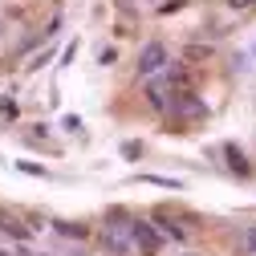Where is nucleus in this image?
I'll return each instance as SVG.
<instances>
[{"instance_id":"dca6fc26","label":"nucleus","mask_w":256,"mask_h":256,"mask_svg":"<svg viewBox=\"0 0 256 256\" xmlns=\"http://www.w3.org/2000/svg\"><path fill=\"white\" fill-rule=\"evenodd\" d=\"M208 53H212L208 45H191V49H187V61H204Z\"/></svg>"},{"instance_id":"5701e85b","label":"nucleus","mask_w":256,"mask_h":256,"mask_svg":"<svg viewBox=\"0 0 256 256\" xmlns=\"http://www.w3.org/2000/svg\"><path fill=\"white\" fill-rule=\"evenodd\" d=\"M248 252L256 256V228H248Z\"/></svg>"},{"instance_id":"2eb2a0df","label":"nucleus","mask_w":256,"mask_h":256,"mask_svg":"<svg viewBox=\"0 0 256 256\" xmlns=\"http://www.w3.org/2000/svg\"><path fill=\"white\" fill-rule=\"evenodd\" d=\"M106 224H130V216H126L122 208H110V212H106Z\"/></svg>"},{"instance_id":"9d476101","label":"nucleus","mask_w":256,"mask_h":256,"mask_svg":"<svg viewBox=\"0 0 256 256\" xmlns=\"http://www.w3.org/2000/svg\"><path fill=\"white\" fill-rule=\"evenodd\" d=\"M154 224H158V236H171V240H183V228L167 220V212H154Z\"/></svg>"},{"instance_id":"f257e3e1","label":"nucleus","mask_w":256,"mask_h":256,"mask_svg":"<svg viewBox=\"0 0 256 256\" xmlns=\"http://www.w3.org/2000/svg\"><path fill=\"white\" fill-rule=\"evenodd\" d=\"M126 240H130V248H138L146 256H154L158 248H163V236H158V228L150 220H130L126 224Z\"/></svg>"},{"instance_id":"39448f33","label":"nucleus","mask_w":256,"mask_h":256,"mask_svg":"<svg viewBox=\"0 0 256 256\" xmlns=\"http://www.w3.org/2000/svg\"><path fill=\"white\" fill-rule=\"evenodd\" d=\"M0 232H4L8 240H16V244H28V240H33V228H24V224H20L12 212H4V208H0Z\"/></svg>"},{"instance_id":"9b49d317","label":"nucleus","mask_w":256,"mask_h":256,"mask_svg":"<svg viewBox=\"0 0 256 256\" xmlns=\"http://www.w3.org/2000/svg\"><path fill=\"white\" fill-rule=\"evenodd\" d=\"M138 183H150V187H171V191H183L179 179H167V175H138Z\"/></svg>"},{"instance_id":"393cba45","label":"nucleus","mask_w":256,"mask_h":256,"mask_svg":"<svg viewBox=\"0 0 256 256\" xmlns=\"http://www.w3.org/2000/svg\"><path fill=\"white\" fill-rule=\"evenodd\" d=\"M0 256H12V252H8V248H0Z\"/></svg>"},{"instance_id":"6e6552de","label":"nucleus","mask_w":256,"mask_h":256,"mask_svg":"<svg viewBox=\"0 0 256 256\" xmlns=\"http://www.w3.org/2000/svg\"><path fill=\"white\" fill-rule=\"evenodd\" d=\"M167 86H171V94H175V90H191L187 66H171V61H167Z\"/></svg>"},{"instance_id":"aec40b11","label":"nucleus","mask_w":256,"mask_h":256,"mask_svg":"<svg viewBox=\"0 0 256 256\" xmlns=\"http://www.w3.org/2000/svg\"><path fill=\"white\" fill-rule=\"evenodd\" d=\"M61 126H66V130H82V118H78V114H66V118H61Z\"/></svg>"},{"instance_id":"0eeeda50","label":"nucleus","mask_w":256,"mask_h":256,"mask_svg":"<svg viewBox=\"0 0 256 256\" xmlns=\"http://www.w3.org/2000/svg\"><path fill=\"white\" fill-rule=\"evenodd\" d=\"M53 232H57L61 240H86V236H90L86 224H74V220H53Z\"/></svg>"},{"instance_id":"a878e982","label":"nucleus","mask_w":256,"mask_h":256,"mask_svg":"<svg viewBox=\"0 0 256 256\" xmlns=\"http://www.w3.org/2000/svg\"><path fill=\"white\" fill-rule=\"evenodd\" d=\"M183 256H196V252H183Z\"/></svg>"},{"instance_id":"f3484780","label":"nucleus","mask_w":256,"mask_h":256,"mask_svg":"<svg viewBox=\"0 0 256 256\" xmlns=\"http://www.w3.org/2000/svg\"><path fill=\"white\" fill-rule=\"evenodd\" d=\"M224 4H228V8H232V12H248V8H252V4H256V0H224Z\"/></svg>"},{"instance_id":"ddd939ff","label":"nucleus","mask_w":256,"mask_h":256,"mask_svg":"<svg viewBox=\"0 0 256 256\" xmlns=\"http://www.w3.org/2000/svg\"><path fill=\"white\" fill-rule=\"evenodd\" d=\"M138 154H142V142H122V158L126 163H134Z\"/></svg>"},{"instance_id":"b1692460","label":"nucleus","mask_w":256,"mask_h":256,"mask_svg":"<svg viewBox=\"0 0 256 256\" xmlns=\"http://www.w3.org/2000/svg\"><path fill=\"white\" fill-rule=\"evenodd\" d=\"M4 33H8V24H4V20H0V37H4Z\"/></svg>"},{"instance_id":"4468645a","label":"nucleus","mask_w":256,"mask_h":256,"mask_svg":"<svg viewBox=\"0 0 256 256\" xmlns=\"http://www.w3.org/2000/svg\"><path fill=\"white\" fill-rule=\"evenodd\" d=\"M16 110H20V106H16L12 98H4V102H0V118H4V122H12V118H16Z\"/></svg>"},{"instance_id":"6ab92c4d","label":"nucleus","mask_w":256,"mask_h":256,"mask_svg":"<svg viewBox=\"0 0 256 256\" xmlns=\"http://www.w3.org/2000/svg\"><path fill=\"white\" fill-rule=\"evenodd\" d=\"M12 256H49V252H37L33 244H16V252H12Z\"/></svg>"},{"instance_id":"1a4fd4ad","label":"nucleus","mask_w":256,"mask_h":256,"mask_svg":"<svg viewBox=\"0 0 256 256\" xmlns=\"http://www.w3.org/2000/svg\"><path fill=\"white\" fill-rule=\"evenodd\" d=\"M146 102L154 110H167V94H163V82H146Z\"/></svg>"},{"instance_id":"f03ea898","label":"nucleus","mask_w":256,"mask_h":256,"mask_svg":"<svg viewBox=\"0 0 256 256\" xmlns=\"http://www.w3.org/2000/svg\"><path fill=\"white\" fill-rule=\"evenodd\" d=\"M167 61H171V53H167V45L163 41H146L142 45V53H138V78H154L158 70H167Z\"/></svg>"},{"instance_id":"bb28decb","label":"nucleus","mask_w":256,"mask_h":256,"mask_svg":"<svg viewBox=\"0 0 256 256\" xmlns=\"http://www.w3.org/2000/svg\"><path fill=\"white\" fill-rule=\"evenodd\" d=\"M158 4H163V0H158Z\"/></svg>"},{"instance_id":"20e7f679","label":"nucleus","mask_w":256,"mask_h":256,"mask_svg":"<svg viewBox=\"0 0 256 256\" xmlns=\"http://www.w3.org/2000/svg\"><path fill=\"white\" fill-rule=\"evenodd\" d=\"M122 232H126V228H114V224H106L102 236H98V240H102V252H110V256H130L134 248H130V240H126Z\"/></svg>"},{"instance_id":"f8f14e48","label":"nucleus","mask_w":256,"mask_h":256,"mask_svg":"<svg viewBox=\"0 0 256 256\" xmlns=\"http://www.w3.org/2000/svg\"><path fill=\"white\" fill-rule=\"evenodd\" d=\"M16 171H20V175H33V179H45V175H49L41 163H28V158H20V163H16Z\"/></svg>"},{"instance_id":"423d86ee","label":"nucleus","mask_w":256,"mask_h":256,"mask_svg":"<svg viewBox=\"0 0 256 256\" xmlns=\"http://www.w3.org/2000/svg\"><path fill=\"white\" fill-rule=\"evenodd\" d=\"M224 158H228V171H232V175H240V179H248V175H252L248 154H244L236 142H224Z\"/></svg>"},{"instance_id":"7ed1b4c3","label":"nucleus","mask_w":256,"mask_h":256,"mask_svg":"<svg viewBox=\"0 0 256 256\" xmlns=\"http://www.w3.org/2000/svg\"><path fill=\"white\" fill-rule=\"evenodd\" d=\"M171 114L175 118H208V106L196 90H175L171 94Z\"/></svg>"},{"instance_id":"4be33fe9","label":"nucleus","mask_w":256,"mask_h":256,"mask_svg":"<svg viewBox=\"0 0 256 256\" xmlns=\"http://www.w3.org/2000/svg\"><path fill=\"white\" fill-rule=\"evenodd\" d=\"M49 57H53V53H37L33 61H28V70H41V66H45V61H49Z\"/></svg>"},{"instance_id":"412c9836","label":"nucleus","mask_w":256,"mask_h":256,"mask_svg":"<svg viewBox=\"0 0 256 256\" xmlns=\"http://www.w3.org/2000/svg\"><path fill=\"white\" fill-rule=\"evenodd\" d=\"M114 61H118L114 49H102V53H98V66H114Z\"/></svg>"},{"instance_id":"a211bd4d","label":"nucleus","mask_w":256,"mask_h":256,"mask_svg":"<svg viewBox=\"0 0 256 256\" xmlns=\"http://www.w3.org/2000/svg\"><path fill=\"white\" fill-rule=\"evenodd\" d=\"M179 8H183V0H163V4H158L163 16H171V12H179Z\"/></svg>"}]
</instances>
